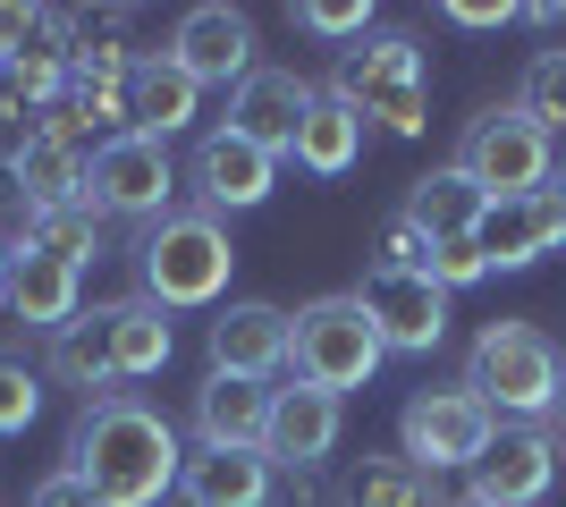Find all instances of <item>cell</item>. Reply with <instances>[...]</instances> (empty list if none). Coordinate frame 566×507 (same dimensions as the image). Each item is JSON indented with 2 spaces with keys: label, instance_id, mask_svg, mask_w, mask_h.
<instances>
[{
  "label": "cell",
  "instance_id": "obj_19",
  "mask_svg": "<svg viewBox=\"0 0 566 507\" xmlns=\"http://www.w3.org/2000/svg\"><path fill=\"white\" fill-rule=\"evenodd\" d=\"M195 102H203V85H195L169 51H136L127 60V119H136V136H178V127L195 119Z\"/></svg>",
  "mask_w": 566,
  "mask_h": 507
},
{
  "label": "cell",
  "instance_id": "obj_13",
  "mask_svg": "<svg viewBox=\"0 0 566 507\" xmlns=\"http://www.w3.org/2000/svg\"><path fill=\"white\" fill-rule=\"evenodd\" d=\"M473 245H482V263H491V271L542 263L549 245H566V187L516 194V203H491V212H482V229H473Z\"/></svg>",
  "mask_w": 566,
  "mask_h": 507
},
{
  "label": "cell",
  "instance_id": "obj_6",
  "mask_svg": "<svg viewBox=\"0 0 566 507\" xmlns=\"http://www.w3.org/2000/svg\"><path fill=\"white\" fill-rule=\"evenodd\" d=\"M491 440H499V414L482 406V398H473L465 381L415 389V398H406V414H398V457H415V465L431 474V483H440L449 465H465V474H473Z\"/></svg>",
  "mask_w": 566,
  "mask_h": 507
},
{
  "label": "cell",
  "instance_id": "obj_34",
  "mask_svg": "<svg viewBox=\"0 0 566 507\" xmlns=\"http://www.w3.org/2000/svg\"><path fill=\"white\" fill-rule=\"evenodd\" d=\"M25 507H102V490L85 483V474H69V465H60V474H43V483L25 490Z\"/></svg>",
  "mask_w": 566,
  "mask_h": 507
},
{
  "label": "cell",
  "instance_id": "obj_18",
  "mask_svg": "<svg viewBox=\"0 0 566 507\" xmlns=\"http://www.w3.org/2000/svg\"><path fill=\"white\" fill-rule=\"evenodd\" d=\"M482 212H491V194L473 187L465 169H423V178H415V187H406V229H415V237L423 245H457V237H473V229H482Z\"/></svg>",
  "mask_w": 566,
  "mask_h": 507
},
{
  "label": "cell",
  "instance_id": "obj_14",
  "mask_svg": "<svg viewBox=\"0 0 566 507\" xmlns=\"http://www.w3.org/2000/svg\"><path fill=\"white\" fill-rule=\"evenodd\" d=\"M338 398L331 389H313V381H287L271 389V440H262V457H280L287 474H313V465L338 448Z\"/></svg>",
  "mask_w": 566,
  "mask_h": 507
},
{
  "label": "cell",
  "instance_id": "obj_32",
  "mask_svg": "<svg viewBox=\"0 0 566 507\" xmlns=\"http://www.w3.org/2000/svg\"><path fill=\"white\" fill-rule=\"evenodd\" d=\"M34 194H25V178H18V152H0V245H25L34 237Z\"/></svg>",
  "mask_w": 566,
  "mask_h": 507
},
{
  "label": "cell",
  "instance_id": "obj_16",
  "mask_svg": "<svg viewBox=\"0 0 566 507\" xmlns=\"http://www.w3.org/2000/svg\"><path fill=\"white\" fill-rule=\"evenodd\" d=\"M212 372H229V381H271V372H287V314L280 305H262V296L229 305V314L212 321Z\"/></svg>",
  "mask_w": 566,
  "mask_h": 507
},
{
  "label": "cell",
  "instance_id": "obj_20",
  "mask_svg": "<svg viewBox=\"0 0 566 507\" xmlns=\"http://www.w3.org/2000/svg\"><path fill=\"white\" fill-rule=\"evenodd\" d=\"M0 305H9V321H25V330H69L76 321V263H60L43 245H18Z\"/></svg>",
  "mask_w": 566,
  "mask_h": 507
},
{
  "label": "cell",
  "instance_id": "obj_10",
  "mask_svg": "<svg viewBox=\"0 0 566 507\" xmlns=\"http://www.w3.org/2000/svg\"><path fill=\"white\" fill-rule=\"evenodd\" d=\"M169 60L195 76V85H245V76L262 68L254 60V18L245 9H229V0H203V9H187V18L169 25Z\"/></svg>",
  "mask_w": 566,
  "mask_h": 507
},
{
  "label": "cell",
  "instance_id": "obj_33",
  "mask_svg": "<svg viewBox=\"0 0 566 507\" xmlns=\"http://www.w3.org/2000/svg\"><path fill=\"white\" fill-rule=\"evenodd\" d=\"M423 271H431V279H440V288H482V279H491V263H482V245H473V237H457V245H431V254H423Z\"/></svg>",
  "mask_w": 566,
  "mask_h": 507
},
{
  "label": "cell",
  "instance_id": "obj_4",
  "mask_svg": "<svg viewBox=\"0 0 566 507\" xmlns=\"http://www.w3.org/2000/svg\"><path fill=\"white\" fill-rule=\"evenodd\" d=\"M229 263H237V245H229V229H220L212 212H169V220H153L144 245H136L144 296H153L161 314H178V305H212V296L229 288Z\"/></svg>",
  "mask_w": 566,
  "mask_h": 507
},
{
  "label": "cell",
  "instance_id": "obj_26",
  "mask_svg": "<svg viewBox=\"0 0 566 507\" xmlns=\"http://www.w3.org/2000/svg\"><path fill=\"white\" fill-rule=\"evenodd\" d=\"M85 161H94V152H69V145H51V136H25L18 145V178H25V194H34L43 212L85 203Z\"/></svg>",
  "mask_w": 566,
  "mask_h": 507
},
{
  "label": "cell",
  "instance_id": "obj_35",
  "mask_svg": "<svg viewBox=\"0 0 566 507\" xmlns=\"http://www.w3.org/2000/svg\"><path fill=\"white\" fill-rule=\"evenodd\" d=\"M449 18L457 25H507L516 9H507V0H449Z\"/></svg>",
  "mask_w": 566,
  "mask_h": 507
},
{
  "label": "cell",
  "instance_id": "obj_8",
  "mask_svg": "<svg viewBox=\"0 0 566 507\" xmlns=\"http://www.w3.org/2000/svg\"><path fill=\"white\" fill-rule=\"evenodd\" d=\"M169 194H178V169H169L161 136L118 127V136L94 145V161H85V203L111 212V220H169Z\"/></svg>",
  "mask_w": 566,
  "mask_h": 507
},
{
  "label": "cell",
  "instance_id": "obj_36",
  "mask_svg": "<svg viewBox=\"0 0 566 507\" xmlns=\"http://www.w3.org/2000/svg\"><path fill=\"white\" fill-rule=\"evenodd\" d=\"M9 263H18V245H0V296H9Z\"/></svg>",
  "mask_w": 566,
  "mask_h": 507
},
{
  "label": "cell",
  "instance_id": "obj_30",
  "mask_svg": "<svg viewBox=\"0 0 566 507\" xmlns=\"http://www.w3.org/2000/svg\"><path fill=\"white\" fill-rule=\"evenodd\" d=\"M34 414H43V372H34L25 356H9V347H0V440H18Z\"/></svg>",
  "mask_w": 566,
  "mask_h": 507
},
{
  "label": "cell",
  "instance_id": "obj_12",
  "mask_svg": "<svg viewBox=\"0 0 566 507\" xmlns=\"http://www.w3.org/2000/svg\"><path fill=\"white\" fill-rule=\"evenodd\" d=\"M549 474H558V440L542 423H499V440L482 448L465 499L473 507H533L549 490Z\"/></svg>",
  "mask_w": 566,
  "mask_h": 507
},
{
  "label": "cell",
  "instance_id": "obj_2",
  "mask_svg": "<svg viewBox=\"0 0 566 507\" xmlns=\"http://www.w3.org/2000/svg\"><path fill=\"white\" fill-rule=\"evenodd\" d=\"M331 102H347L364 127L380 136H423L431 127V51L423 34H364L355 51H338Z\"/></svg>",
  "mask_w": 566,
  "mask_h": 507
},
{
  "label": "cell",
  "instance_id": "obj_15",
  "mask_svg": "<svg viewBox=\"0 0 566 507\" xmlns=\"http://www.w3.org/2000/svg\"><path fill=\"white\" fill-rule=\"evenodd\" d=\"M271 187H280V161L262 145H245L229 127H212V136L195 145V194H203L212 212H254Z\"/></svg>",
  "mask_w": 566,
  "mask_h": 507
},
{
  "label": "cell",
  "instance_id": "obj_21",
  "mask_svg": "<svg viewBox=\"0 0 566 507\" xmlns=\"http://www.w3.org/2000/svg\"><path fill=\"white\" fill-rule=\"evenodd\" d=\"M195 432H203V448H262V440H271V389L203 372V389H195Z\"/></svg>",
  "mask_w": 566,
  "mask_h": 507
},
{
  "label": "cell",
  "instance_id": "obj_5",
  "mask_svg": "<svg viewBox=\"0 0 566 507\" xmlns=\"http://www.w3.org/2000/svg\"><path fill=\"white\" fill-rule=\"evenodd\" d=\"M380 330L364 321V305L355 296H313V305H296L287 314V372L313 389H331V398H347V389H364L380 372Z\"/></svg>",
  "mask_w": 566,
  "mask_h": 507
},
{
  "label": "cell",
  "instance_id": "obj_24",
  "mask_svg": "<svg viewBox=\"0 0 566 507\" xmlns=\"http://www.w3.org/2000/svg\"><path fill=\"white\" fill-rule=\"evenodd\" d=\"M355 152H364V119H355L347 102H331V94H322L287 161L305 169V178H347V169H355Z\"/></svg>",
  "mask_w": 566,
  "mask_h": 507
},
{
  "label": "cell",
  "instance_id": "obj_9",
  "mask_svg": "<svg viewBox=\"0 0 566 507\" xmlns=\"http://www.w3.org/2000/svg\"><path fill=\"white\" fill-rule=\"evenodd\" d=\"M364 321L380 330L389 356H431L440 338H449V288L431 279V271H364V288H355Z\"/></svg>",
  "mask_w": 566,
  "mask_h": 507
},
{
  "label": "cell",
  "instance_id": "obj_25",
  "mask_svg": "<svg viewBox=\"0 0 566 507\" xmlns=\"http://www.w3.org/2000/svg\"><path fill=\"white\" fill-rule=\"evenodd\" d=\"M111 363H118V389H127V381H153V372L169 363V314L153 305V296H127V305H118Z\"/></svg>",
  "mask_w": 566,
  "mask_h": 507
},
{
  "label": "cell",
  "instance_id": "obj_22",
  "mask_svg": "<svg viewBox=\"0 0 566 507\" xmlns=\"http://www.w3.org/2000/svg\"><path fill=\"white\" fill-rule=\"evenodd\" d=\"M178 490H187V507H262L271 499V457L262 448H203V457H187Z\"/></svg>",
  "mask_w": 566,
  "mask_h": 507
},
{
  "label": "cell",
  "instance_id": "obj_27",
  "mask_svg": "<svg viewBox=\"0 0 566 507\" xmlns=\"http://www.w3.org/2000/svg\"><path fill=\"white\" fill-rule=\"evenodd\" d=\"M60 85H69V60H43V51L0 60V110H51Z\"/></svg>",
  "mask_w": 566,
  "mask_h": 507
},
{
  "label": "cell",
  "instance_id": "obj_17",
  "mask_svg": "<svg viewBox=\"0 0 566 507\" xmlns=\"http://www.w3.org/2000/svg\"><path fill=\"white\" fill-rule=\"evenodd\" d=\"M111 338H118V305H94V314H76L69 330H51V381H60V389H76L85 406L118 398Z\"/></svg>",
  "mask_w": 566,
  "mask_h": 507
},
{
  "label": "cell",
  "instance_id": "obj_38",
  "mask_svg": "<svg viewBox=\"0 0 566 507\" xmlns=\"http://www.w3.org/2000/svg\"><path fill=\"white\" fill-rule=\"evenodd\" d=\"M457 507H473V499H457Z\"/></svg>",
  "mask_w": 566,
  "mask_h": 507
},
{
  "label": "cell",
  "instance_id": "obj_1",
  "mask_svg": "<svg viewBox=\"0 0 566 507\" xmlns=\"http://www.w3.org/2000/svg\"><path fill=\"white\" fill-rule=\"evenodd\" d=\"M69 474H85V483L102 490V507H161V490H178L187 457H178L169 414L118 389V398H102V406L76 414Z\"/></svg>",
  "mask_w": 566,
  "mask_h": 507
},
{
  "label": "cell",
  "instance_id": "obj_7",
  "mask_svg": "<svg viewBox=\"0 0 566 507\" xmlns=\"http://www.w3.org/2000/svg\"><path fill=\"white\" fill-rule=\"evenodd\" d=\"M457 169L491 203H516V194H542L549 187V136L524 119L516 102H491L482 119H465V145H457Z\"/></svg>",
  "mask_w": 566,
  "mask_h": 507
},
{
  "label": "cell",
  "instance_id": "obj_29",
  "mask_svg": "<svg viewBox=\"0 0 566 507\" xmlns=\"http://www.w3.org/2000/svg\"><path fill=\"white\" fill-rule=\"evenodd\" d=\"M516 110H524L533 127H542V136H558V127H566V51H542V60L524 68Z\"/></svg>",
  "mask_w": 566,
  "mask_h": 507
},
{
  "label": "cell",
  "instance_id": "obj_3",
  "mask_svg": "<svg viewBox=\"0 0 566 507\" xmlns=\"http://www.w3.org/2000/svg\"><path fill=\"white\" fill-rule=\"evenodd\" d=\"M558 347H549L542 321H482V338H473L465 356V389L482 398L491 414H516V423H533V414H558Z\"/></svg>",
  "mask_w": 566,
  "mask_h": 507
},
{
  "label": "cell",
  "instance_id": "obj_11",
  "mask_svg": "<svg viewBox=\"0 0 566 507\" xmlns=\"http://www.w3.org/2000/svg\"><path fill=\"white\" fill-rule=\"evenodd\" d=\"M313 85L296 68H254L245 85L229 94V136H245V145H262L271 161L280 152H296V136H305V119H313Z\"/></svg>",
  "mask_w": 566,
  "mask_h": 507
},
{
  "label": "cell",
  "instance_id": "obj_28",
  "mask_svg": "<svg viewBox=\"0 0 566 507\" xmlns=\"http://www.w3.org/2000/svg\"><path fill=\"white\" fill-rule=\"evenodd\" d=\"M94 237H102V212H94V203H60V212H34V237H25V245H43V254H60V263L85 271Z\"/></svg>",
  "mask_w": 566,
  "mask_h": 507
},
{
  "label": "cell",
  "instance_id": "obj_31",
  "mask_svg": "<svg viewBox=\"0 0 566 507\" xmlns=\"http://www.w3.org/2000/svg\"><path fill=\"white\" fill-rule=\"evenodd\" d=\"M296 25H305V34H331V43H364L373 9H364V0H296Z\"/></svg>",
  "mask_w": 566,
  "mask_h": 507
},
{
  "label": "cell",
  "instance_id": "obj_23",
  "mask_svg": "<svg viewBox=\"0 0 566 507\" xmlns=\"http://www.w3.org/2000/svg\"><path fill=\"white\" fill-rule=\"evenodd\" d=\"M331 507H440V490H431V474L415 457H364L338 474V490H331Z\"/></svg>",
  "mask_w": 566,
  "mask_h": 507
},
{
  "label": "cell",
  "instance_id": "obj_37",
  "mask_svg": "<svg viewBox=\"0 0 566 507\" xmlns=\"http://www.w3.org/2000/svg\"><path fill=\"white\" fill-rule=\"evenodd\" d=\"M558 423H566V363H558Z\"/></svg>",
  "mask_w": 566,
  "mask_h": 507
}]
</instances>
